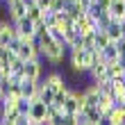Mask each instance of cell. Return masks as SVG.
Here are the masks:
<instances>
[{"instance_id": "12", "label": "cell", "mask_w": 125, "mask_h": 125, "mask_svg": "<svg viewBox=\"0 0 125 125\" xmlns=\"http://www.w3.org/2000/svg\"><path fill=\"white\" fill-rule=\"evenodd\" d=\"M123 73H125V66L121 62H107V75H109V80L123 77Z\"/></svg>"}, {"instance_id": "6", "label": "cell", "mask_w": 125, "mask_h": 125, "mask_svg": "<svg viewBox=\"0 0 125 125\" xmlns=\"http://www.w3.org/2000/svg\"><path fill=\"white\" fill-rule=\"evenodd\" d=\"M112 98H114V102L125 100V80L123 77L112 80Z\"/></svg>"}, {"instance_id": "17", "label": "cell", "mask_w": 125, "mask_h": 125, "mask_svg": "<svg viewBox=\"0 0 125 125\" xmlns=\"http://www.w3.org/2000/svg\"><path fill=\"white\" fill-rule=\"evenodd\" d=\"M109 43H112V39L107 36V32H105V30H95V50L107 48Z\"/></svg>"}, {"instance_id": "20", "label": "cell", "mask_w": 125, "mask_h": 125, "mask_svg": "<svg viewBox=\"0 0 125 125\" xmlns=\"http://www.w3.org/2000/svg\"><path fill=\"white\" fill-rule=\"evenodd\" d=\"M82 48H84V50H95V32L82 36Z\"/></svg>"}, {"instance_id": "5", "label": "cell", "mask_w": 125, "mask_h": 125, "mask_svg": "<svg viewBox=\"0 0 125 125\" xmlns=\"http://www.w3.org/2000/svg\"><path fill=\"white\" fill-rule=\"evenodd\" d=\"M16 27L11 21H0V46H9V41L16 36Z\"/></svg>"}, {"instance_id": "25", "label": "cell", "mask_w": 125, "mask_h": 125, "mask_svg": "<svg viewBox=\"0 0 125 125\" xmlns=\"http://www.w3.org/2000/svg\"><path fill=\"white\" fill-rule=\"evenodd\" d=\"M82 125H93V123H82Z\"/></svg>"}, {"instance_id": "22", "label": "cell", "mask_w": 125, "mask_h": 125, "mask_svg": "<svg viewBox=\"0 0 125 125\" xmlns=\"http://www.w3.org/2000/svg\"><path fill=\"white\" fill-rule=\"evenodd\" d=\"M66 2L64 0H52V5H50V11H64Z\"/></svg>"}, {"instance_id": "9", "label": "cell", "mask_w": 125, "mask_h": 125, "mask_svg": "<svg viewBox=\"0 0 125 125\" xmlns=\"http://www.w3.org/2000/svg\"><path fill=\"white\" fill-rule=\"evenodd\" d=\"M82 93H84L86 105H95V102H98V98H100V89H98V84H95V82H91L86 89H82Z\"/></svg>"}, {"instance_id": "10", "label": "cell", "mask_w": 125, "mask_h": 125, "mask_svg": "<svg viewBox=\"0 0 125 125\" xmlns=\"http://www.w3.org/2000/svg\"><path fill=\"white\" fill-rule=\"evenodd\" d=\"M114 105H116V102H114V98H112L109 93H100L98 102H95V107L100 109V114H102V116H105V114H109V109H112Z\"/></svg>"}, {"instance_id": "21", "label": "cell", "mask_w": 125, "mask_h": 125, "mask_svg": "<svg viewBox=\"0 0 125 125\" xmlns=\"http://www.w3.org/2000/svg\"><path fill=\"white\" fill-rule=\"evenodd\" d=\"M62 125H80L77 114H64L62 116Z\"/></svg>"}, {"instance_id": "2", "label": "cell", "mask_w": 125, "mask_h": 125, "mask_svg": "<svg viewBox=\"0 0 125 125\" xmlns=\"http://www.w3.org/2000/svg\"><path fill=\"white\" fill-rule=\"evenodd\" d=\"M23 75L27 80H41L43 77V66H41V57L36 59H27L23 64Z\"/></svg>"}, {"instance_id": "14", "label": "cell", "mask_w": 125, "mask_h": 125, "mask_svg": "<svg viewBox=\"0 0 125 125\" xmlns=\"http://www.w3.org/2000/svg\"><path fill=\"white\" fill-rule=\"evenodd\" d=\"M105 116H109V121H112L114 125H125V112L118 105H114L112 109H109V114H105Z\"/></svg>"}, {"instance_id": "18", "label": "cell", "mask_w": 125, "mask_h": 125, "mask_svg": "<svg viewBox=\"0 0 125 125\" xmlns=\"http://www.w3.org/2000/svg\"><path fill=\"white\" fill-rule=\"evenodd\" d=\"M25 16L36 23V21H41V18H43V9H41L39 5H32V7H27V14H25Z\"/></svg>"}, {"instance_id": "4", "label": "cell", "mask_w": 125, "mask_h": 125, "mask_svg": "<svg viewBox=\"0 0 125 125\" xmlns=\"http://www.w3.org/2000/svg\"><path fill=\"white\" fill-rule=\"evenodd\" d=\"M5 7H7V18H9L11 23L27 14V7L21 2V0H5Z\"/></svg>"}, {"instance_id": "19", "label": "cell", "mask_w": 125, "mask_h": 125, "mask_svg": "<svg viewBox=\"0 0 125 125\" xmlns=\"http://www.w3.org/2000/svg\"><path fill=\"white\" fill-rule=\"evenodd\" d=\"M30 107H32V100L30 98H23V95H21V98L16 100V109L21 114H30Z\"/></svg>"}, {"instance_id": "3", "label": "cell", "mask_w": 125, "mask_h": 125, "mask_svg": "<svg viewBox=\"0 0 125 125\" xmlns=\"http://www.w3.org/2000/svg\"><path fill=\"white\" fill-rule=\"evenodd\" d=\"M73 23H75V30L80 32V34H93L95 32V21H93V16H89V14H80V16L73 21Z\"/></svg>"}, {"instance_id": "24", "label": "cell", "mask_w": 125, "mask_h": 125, "mask_svg": "<svg viewBox=\"0 0 125 125\" xmlns=\"http://www.w3.org/2000/svg\"><path fill=\"white\" fill-rule=\"evenodd\" d=\"M98 125H114V123L109 121V116H102V118L98 121Z\"/></svg>"}, {"instance_id": "16", "label": "cell", "mask_w": 125, "mask_h": 125, "mask_svg": "<svg viewBox=\"0 0 125 125\" xmlns=\"http://www.w3.org/2000/svg\"><path fill=\"white\" fill-rule=\"evenodd\" d=\"M93 21H95V30H107V25L112 23V14L109 11H100Z\"/></svg>"}, {"instance_id": "23", "label": "cell", "mask_w": 125, "mask_h": 125, "mask_svg": "<svg viewBox=\"0 0 125 125\" xmlns=\"http://www.w3.org/2000/svg\"><path fill=\"white\" fill-rule=\"evenodd\" d=\"M14 125H30V116L27 114H21L16 121H14Z\"/></svg>"}, {"instance_id": "8", "label": "cell", "mask_w": 125, "mask_h": 125, "mask_svg": "<svg viewBox=\"0 0 125 125\" xmlns=\"http://www.w3.org/2000/svg\"><path fill=\"white\" fill-rule=\"evenodd\" d=\"M109 14H112L114 21H123L125 18V0H112V5H109Z\"/></svg>"}, {"instance_id": "15", "label": "cell", "mask_w": 125, "mask_h": 125, "mask_svg": "<svg viewBox=\"0 0 125 125\" xmlns=\"http://www.w3.org/2000/svg\"><path fill=\"white\" fill-rule=\"evenodd\" d=\"M84 116H86V121L89 123H93V125H98V121L102 118V114H100V109L95 107V105H89L84 109Z\"/></svg>"}, {"instance_id": "13", "label": "cell", "mask_w": 125, "mask_h": 125, "mask_svg": "<svg viewBox=\"0 0 125 125\" xmlns=\"http://www.w3.org/2000/svg\"><path fill=\"white\" fill-rule=\"evenodd\" d=\"M100 55H102L105 62H118V48H116V41H112L107 48H102Z\"/></svg>"}, {"instance_id": "1", "label": "cell", "mask_w": 125, "mask_h": 125, "mask_svg": "<svg viewBox=\"0 0 125 125\" xmlns=\"http://www.w3.org/2000/svg\"><path fill=\"white\" fill-rule=\"evenodd\" d=\"M14 27H16L18 36H27V39H34L36 36V25L27 16H21L18 21H14Z\"/></svg>"}, {"instance_id": "11", "label": "cell", "mask_w": 125, "mask_h": 125, "mask_svg": "<svg viewBox=\"0 0 125 125\" xmlns=\"http://www.w3.org/2000/svg\"><path fill=\"white\" fill-rule=\"evenodd\" d=\"M107 36H109V39H112V41H121L123 39V30H121V21H114L112 18V23H109L107 25Z\"/></svg>"}, {"instance_id": "7", "label": "cell", "mask_w": 125, "mask_h": 125, "mask_svg": "<svg viewBox=\"0 0 125 125\" xmlns=\"http://www.w3.org/2000/svg\"><path fill=\"white\" fill-rule=\"evenodd\" d=\"M41 80H43V84H48L52 91H57L59 86H64V84H66V80H64L62 73H48V75H46V77H41Z\"/></svg>"}]
</instances>
